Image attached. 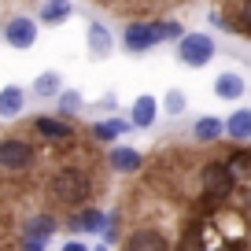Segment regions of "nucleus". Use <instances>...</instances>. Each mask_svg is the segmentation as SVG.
<instances>
[{
	"mask_svg": "<svg viewBox=\"0 0 251 251\" xmlns=\"http://www.w3.org/2000/svg\"><path fill=\"white\" fill-rule=\"evenodd\" d=\"M129 126H133V122H122V118H111V122H96V126H93V137H96V141H115V137H122Z\"/></svg>",
	"mask_w": 251,
	"mask_h": 251,
	"instance_id": "nucleus-17",
	"label": "nucleus"
},
{
	"mask_svg": "<svg viewBox=\"0 0 251 251\" xmlns=\"http://www.w3.org/2000/svg\"><path fill=\"white\" fill-rule=\"evenodd\" d=\"M103 226H107V214H103L100 207H85V211H78L67 222L71 233H103Z\"/></svg>",
	"mask_w": 251,
	"mask_h": 251,
	"instance_id": "nucleus-10",
	"label": "nucleus"
},
{
	"mask_svg": "<svg viewBox=\"0 0 251 251\" xmlns=\"http://www.w3.org/2000/svg\"><path fill=\"white\" fill-rule=\"evenodd\" d=\"M214 96H218V100H240L244 96V78L233 74V71L218 74V78H214Z\"/></svg>",
	"mask_w": 251,
	"mask_h": 251,
	"instance_id": "nucleus-14",
	"label": "nucleus"
},
{
	"mask_svg": "<svg viewBox=\"0 0 251 251\" xmlns=\"http://www.w3.org/2000/svg\"><path fill=\"white\" fill-rule=\"evenodd\" d=\"M33 96H41V100H52V96H59L63 93V78L55 71H41L37 78H33Z\"/></svg>",
	"mask_w": 251,
	"mask_h": 251,
	"instance_id": "nucleus-16",
	"label": "nucleus"
},
{
	"mask_svg": "<svg viewBox=\"0 0 251 251\" xmlns=\"http://www.w3.org/2000/svg\"><path fill=\"white\" fill-rule=\"evenodd\" d=\"M81 107H85V100H81L78 93H71V89H63V93H59V118H74Z\"/></svg>",
	"mask_w": 251,
	"mask_h": 251,
	"instance_id": "nucleus-19",
	"label": "nucleus"
},
{
	"mask_svg": "<svg viewBox=\"0 0 251 251\" xmlns=\"http://www.w3.org/2000/svg\"><path fill=\"white\" fill-rule=\"evenodd\" d=\"M163 107L170 111V115H181V111L188 107V100H185V93H181V89H170V93L163 96Z\"/></svg>",
	"mask_w": 251,
	"mask_h": 251,
	"instance_id": "nucleus-21",
	"label": "nucleus"
},
{
	"mask_svg": "<svg viewBox=\"0 0 251 251\" xmlns=\"http://www.w3.org/2000/svg\"><path fill=\"white\" fill-rule=\"evenodd\" d=\"M26 107V89L23 85H4L0 89V118H19Z\"/></svg>",
	"mask_w": 251,
	"mask_h": 251,
	"instance_id": "nucleus-12",
	"label": "nucleus"
},
{
	"mask_svg": "<svg viewBox=\"0 0 251 251\" xmlns=\"http://www.w3.org/2000/svg\"><path fill=\"white\" fill-rule=\"evenodd\" d=\"M107 163H111V170L122 174V177H133V174L144 170V155L137 148H129V144H115L111 155H107Z\"/></svg>",
	"mask_w": 251,
	"mask_h": 251,
	"instance_id": "nucleus-5",
	"label": "nucleus"
},
{
	"mask_svg": "<svg viewBox=\"0 0 251 251\" xmlns=\"http://www.w3.org/2000/svg\"><path fill=\"white\" fill-rule=\"evenodd\" d=\"M55 229H59L55 214H26V222H23V240H41V244H48V236H55Z\"/></svg>",
	"mask_w": 251,
	"mask_h": 251,
	"instance_id": "nucleus-7",
	"label": "nucleus"
},
{
	"mask_svg": "<svg viewBox=\"0 0 251 251\" xmlns=\"http://www.w3.org/2000/svg\"><path fill=\"white\" fill-rule=\"evenodd\" d=\"M222 133H226V122H222V118H214V115L196 118V126H192V137H196V141H203V144H214Z\"/></svg>",
	"mask_w": 251,
	"mask_h": 251,
	"instance_id": "nucleus-15",
	"label": "nucleus"
},
{
	"mask_svg": "<svg viewBox=\"0 0 251 251\" xmlns=\"http://www.w3.org/2000/svg\"><path fill=\"white\" fill-rule=\"evenodd\" d=\"M93 251H107V244H100V248H93Z\"/></svg>",
	"mask_w": 251,
	"mask_h": 251,
	"instance_id": "nucleus-26",
	"label": "nucleus"
},
{
	"mask_svg": "<svg viewBox=\"0 0 251 251\" xmlns=\"http://www.w3.org/2000/svg\"><path fill=\"white\" fill-rule=\"evenodd\" d=\"M33 163V144L26 137H0V170L19 174Z\"/></svg>",
	"mask_w": 251,
	"mask_h": 251,
	"instance_id": "nucleus-3",
	"label": "nucleus"
},
{
	"mask_svg": "<svg viewBox=\"0 0 251 251\" xmlns=\"http://www.w3.org/2000/svg\"><path fill=\"white\" fill-rule=\"evenodd\" d=\"M185 37V26L181 23H133L122 33L126 52H148L159 41H181Z\"/></svg>",
	"mask_w": 251,
	"mask_h": 251,
	"instance_id": "nucleus-2",
	"label": "nucleus"
},
{
	"mask_svg": "<svg viewBox=\"0 0 251 251\" xmlns=\"http://www.w3.org/2000/svg\"><path fill=\"white\" fill-rule=\"evenodd\" d=\"M226 133H229V141H236V144L251 141V107H240V111H233V115L226 118Z\"/></svg>",
	"mask_w": 251,
	"mask_h": 251,
	"instance_id": "nucleus-13",
	"label": "nucleus"
},
{
	"mask_svg": "<svg viewBox=\"0 0 251 251\" xmlns=\"http://www.w3.org/2000/svg\"><path fill=\"white\" fill-rule=\"evenodd\" d=\"M93 192H96L93 174L81 166H59L48 174V200L59 207H81L93 200Z\"/></svg>",
	"mask_w": 251,
	"mask_h": 251,
	"instance_id": "nucleus-1",
	"label": "nucleus"
},
{
	"mask_svg": "<svg viewBox=\"0 0 251 251\" xmlns=\"http://www.w3.org/2000/svg\"><path fill=\"white\" fill-rule=\"evenodd\" d=\"M85 45H89V55H93V59H107V55L115 52V37H111V30L103 23H89Z\"/></svg>",
	"mask_w": 251,
	"mask_h": 251,
	"instance_id": "nucleus-8",
	"label": "nucleus"
},
{
	"mask_svg": "<svg viewBox=\"0 0 251 251\" xmlns=\"http://www.w3.org/2000/svg\"><path fill=\"white\" fill-rule=\"evenodd\" d=\"M71 19V0H48L41 8V23H63Z\"/></svg>",
	"mask_w": 251,
	"mask_h": 251,
	"instance_id": "nucleus-18",
	"label": "nucleus"
},
{
	"mask_svg": "<svg viewBox=\"0 0 251 251\" xmlns=\"http://www.w3.org/2000/svg\"><path fill=\"white\" fill-rule=\"evenodd\" d=\"M155 118H159V100L155 96H137L133 107H129V122H133L137 129H148Z\"/></svg>",
	"mask_w": 251,
	"mask_h": 251,
	"instance_id": "nucleus-11",
	"label": "nucleus"
},
{
	"mask_svg": "<svg viewBox=\"0 0 251 251\" xmlns=\"http://www.w3.org/2000/svg\"><path fill=\"white\" fill-rule=\"evenodd\" d=\"M33 129H37L41 137H48V141H71L74 137L67 118H59V115H33Z\"/></svg>",
	"mask_w": 251,
	"mask_h": 251,
	"instance_id": "nucleus-9",
	"label": "nucleus"
},
{
	"mask_svg": "<svg viewBox=\"0 0 251 251\" xmlns=\"http://www.w3.org/2000/svg\"><path fill=\"white\" fill-rule=\"evenodd\" d=\"M103 244H107V248H111V244H115V240H122V214H107V226H103Z\"/></svg>",
	"mask_w": 251,
	"mask_h": 251,
	"instance_id": "nucleus-20",
	"label": "nucleus"
},
{
	"mask_svg": "<svg viewBox=\"0 0 251 251\" xmlns=\"http://www.w3.org/2000/svg\"><path fill=\"white\" fill-rule=\"evenodd\" d=\"M177 59L185 67H207L214 59V41L207 33H185L177 41Z\"/></svg>",
	"mask_w": 251,
	"mask_h": 251,
	"instance_id": "nucleus-4",
	"label": "nucleus"
},
{
	"mask_svg": "<svg viewBox=\"0 0 251 251\" xmlns=\"http://www.w3.org/2000/svg\"><path fill=\"white\" fill-rule=\"evenodd\" d=\"M240 23L248 26V33H251V0H240Z\"/></svg>",
	"mask_w": 251,
	"mask_h": 251,
	"instance_id": "nucleus-22",
	"label": "nucleus"
},
{
	"mask_svg": "<svg viewBox=\"0 0 251 251\" xmlns=\"http://www.w3.org/2000/svg\"><path fill=\"white\" fill-rule=\"evenodd\" d=\"M4 41H8L11 48H19V52H26V48H33V41H37V23L26 15L11 19L8 26H4Z\"/></svg>",
	"mask_w": 251,
	"mask_h": 251,
	"instance_id": "nucleus-6",
	"label": "nucleus"
},
{
	"mask_svg": "<svg viewBox=\"0 0 251 251\" xmlns=\"http://www.w3.org/2000/svg\"><path fill=\"white\" fill-rule=\"evenodd\" d=\"M19 248H23V251H45V244H41V240H19Z\"/></svg>",
	"mask_w": 251,
	"mask_h": 251,
	"instance_id": "nucleus-23",
	"label": "nucleus"
},
{
	"mask_svg": "<svg viewBox=\"0 0 251 251\" xmlns=\"http://www.w3.org/2000/svg\"><path fill=\"white\" fill-rule=\"evenodd\" d=\"M63 251H89L81 240H71V244H63Z\"/></svg>",
	"mask_w": 251,
	"mask_h": 251,
	"instance_id": "nucleus-24",
	"label": "nucleus"
},
{
	"mask_svg": "<svg viewBox=\"0 0 251 251\" xmlns=\"http://www.w3.org/2000/svg\"><path fill=\"white\" fill-rule=\"evenodd\" d=\"M115 103H118V100H115V96H103V100H100V103H96V107H100V111H107V107H115Z\"/></svg>",
	"mask_w": 251,
	"mask_h": 251,
	"instance_id": "nucleus-25",
	"label": "nucleus"
}]
</instances>
